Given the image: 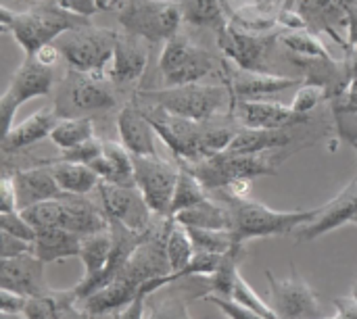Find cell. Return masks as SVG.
Masks as SVG:
<instances>
[{"label":"cell","mask_w":357,"mask_h":319,"mask_svg":"<svg viewBox=\"0 0 357 319\" xmlns=\"http://www.w3.org/2000/svg\"><path fill=\"white\" fill-rule=\"evenodd\" d=\"M136 104L149 117L157 136L167 144V148L174 153V157L180 161V165L203 161L201 138H203V123L205 121H192V119L174 115L161 107L146 104L140 100H136Z\"/></svg>","instance_id":"8fae6325"},{"label":"cell","mask_w":357,"mask_h":319,"mask_svg":"<svg viewBox=\"0 0 357 319\" xmlns=\"http://www.w3.org/2000/svg\"><path fill=\"white\" fill-rule=\"evenodd\" d=\"M184 21L197 27H209L220 31L226 21L224 0H178Z\"/></svg>","instance_id":"f546056e"},{"label":"cell","mask_w":357,"mask_h":319,"mask_svg":"<svg viewBox=\"0 0 357 319\" xmlns=\"http://www.w3.org/2000/svg\"><path fill=\"white\" fill-rule=\"evenodd\" d=\"M354 0H301L299 10L303 13L305 21L318 23L322 21L324 27H328L335 33V23H345V19L351 15Z\"/></svg>","instance_id":"4dcf8cb0"},{"label":"cell","mask_w":357,"mask_h":319,"mask_svg":"<svg viewBox=\"0 0 357 319\" xmlns=\"http://www.w3.org/2000/svg\"><path fill=\"white\" fill-rule=\"evenodd\" d=\"M102 155V140L98 138H92L79 146H73V148H67V150H61L59 159L56 161H69V163H82V165H90L96 157Z\"/></svg>","instance_id":"7bdbcfd3"},{"label":"cell","mask_w":357,"mask_h":319,"mask_svg":"<svg viewBox=\"0 0 357 319\" xmlns=\"http://www.w3.org/2000/svg\"><path fill=\"white\" fill-rule=\"evenodd\" d=\"M186 230L190 234V240L195 244V251L213 253V255H226V253H230L236 247L232 232L203 230V228H186Z\"/></svg>","instance_id":"d590c367"},{"label":"cell","mask_w":357,"mask_h":319,"mask_svg":"<svg viewBox=\"0 0 357 319\" xmlns=\"http://www.w3.org/2000/svg\"><path fill=\"white\" fill-rule=\"evenodd\" d=\"M44 265L33 253L0 259V288L15 290L27 299L44 297L52 288L44 282Z\"/></svg>","instance_id":"ac0fdd59"},{"label":"cell","mask_w":357,"mask_h":319,"mask_svg":"<svg viewBox=\"0 0 357 319\" xmlns=\"http://www.w3.org/2000/svg\"><path fill=\"white\" fill-rule=\"evenodd\" d=\"M174 219V217H172ZM165 253H167V263H169V274H176L180 270H184L190 259L195 257V244L190 240V234L188 230L178 224L174 219L172 224V230H169V236H167V244H165Z\"/></svg>","instance_id":"836d02e7"},{"label":"cell","mask_w":357,"mask_h":319,"mask_svg":"<svg viewBox=\"0 0 357 319\" xmlns=\"http://www.w3.org/2000/svg\"><path fill=\"white\" fill-rule=\"evenodd\" d=\"M351 299H354V301H357V282L354 284V288H351Z\"/></svg>","instance_id":"db71d44e"},{"label":"cell","mask_w":357,"mask_h":319,"mask_svg":"<svg viewBox=\"0 0 357 319\" xmlns=\"http://www.w3.org/2000/svg\"><path fill=\"white\" fill-rule=\"evenodd\" d=\"M356 150H357V144H356ZM356 178H357V176H356Z\"/></svg>","instance_id":"6f0895ef"},{"label":"cell","mask_w":357,"mask_h":319,"mask_svg":"<svg viewBox=\"0 0 357 319\" xmlns=\"http://www.w3.org/2000/svg\"><path fill=\"white\" fill-rule=\"evenodd\" d=\"M180 178V167L155 157H134L136 188L144 196L146 205L157 217H169L174 190Z\"/></svg>","instance_id":"7c38bea8"},{"label":"cell","mask_w":357,"mask_h":319,"mask_svg":"<svg viewBox=\"0 0 357 319\" xmlns=\"http://www.w3.org/2000/svg\"><path fill=\"white\" fill-rule=\"evenodd\" d=\"M0 230L6 234H13L21 240H27L33 244L38 230L23 217L21 211H13V213H0Z\"/></svg>","instance_id":"60d3db41"},{"label":"cell","mask_w":357,"mask_h":319,"mask_svg":"<svg viewBox=\"0 0 357 319\" xmlns=\"http://www.w3.org/2000/svg\"><path fill=\"white\" fill-rule=\"evenodd\" d=\"M337 316L333 319H357V301L349 299H335Z\"/></svg>","instance_id":"816d5d0a"},{"label":"cell","mask_w":357,"mask_h":319,"mask_svg":"<svg viewBox=\"0 0 357 319\" xmlns=\"http://www.w3.org/2000/svg\"><path fill=\"white\" fill-rule=\"evenodd\" d=\"M328 98V90L318 84H301L291 102L293 111L299 115H310L322 100Z\"/></svg>","instance_id":"ab89813d"},{"label":"cell","mask_w":357,"mask_h":319,"mask_svg":"<svg viewBox=\"0 0 357 319\" xmlns=\"http://www.w3.org/2000/svg\"><path fill=\"white\" fill-rule=\"evenodd\" d=\"M27 305V297L8 290V288H0V311L2 313H23Z\"/></svg>","instance_id":"681fc988"},{"label":"cell","mask_w":357,"mask_h":319,"mask_svg":"<svg viewBox=\"0 0 357 319\" xmlns=\"http://www.w3.org/2000/svg\"><path fill=\"white\" fill-rule=\"evenodd\" d=\"M207 188L201 184V180L188 171L186 167H180V178H178V184H176V190H174V199H172V209H169V217L178 215L180 211L184 209H190L199 203H203L207 196Z\"/></svg>","instance_id":"d6a6232c"},{"label":"cell","mask_w":357,"mask_h":319,"mask_svg":"<svg viewBox=\"0 0 357 319\" xmlns=\"http://www.w3.org/2000/svg\"><path fill=\"white\" fill-rule=\"evenodd\" d=\"M276 153V150H274ZM274 153H261V155H230V153H220L215 157L197 161V163H186L180 167H186L192 171L201 184L215 192L224 190L234 182L241 180H255L264 176H276L278 173V159Z\"/></svg>","instance_id":"52a82bcc"},{"label":"cell","mask_w":357,"mask_h":319,"mask_svg":"<svg viewBox=\"0 0 357 319\" xmlns=\"http://www.w3.org/2000/svg\"><path fill=\"white\" fill-rule=\"evenodd\" d=\"M92 138H96V132H94V121L90 117L59 119V123L54 125V130L50 134V140L59 150L79 146Z\"/></svg>","instance_id":"1f68e13d"},{"label":"cell","mask_w":357,"mask_h":319,"mask_svg":"<svg viewBox=\"0 0 357 319\" xmlns=\"http://www.w3.org/2000/svg\"><path fill=\"white\" fill-rule=\"evenodd\" d=\"M96 196L109 224H121L132 232L144 234L157 217L136 186H115L100 182Z\"/></svg>","instance_id":"4fadbf2b"},{"label":"cell","mask_w":357,"mask_h":319,"mask_svg":"<svg viewBox=\"0 0 357 319\" xmlns=\"http://www.w3.org/2000/svg\"><path fill=\"white\" fill-rule=\"evenodd\" d=\"M280 42L295 54H303L310 59H324V61H333L331 52L326 50V46L322 44V40L310 31H301V29H289L287 33H282Z\"/></svg>","instance_id":"e575fe53"},{"label":"cell","mask_w":357,"mask_h":319,"mask_svg":"<svg viewBox=\"0 0 357 319\" xmlns=\"http://www.w3.org/2000/svg\"><path fill=\"white\" fill-rule=\"evenodd\" d=\"M33 244L27 240H21L13 234L0 232V259H8V257H19L25 253H31Z\"/></svg>","instance_id":"7dc6e473"},{"label":"cell","mask_w":357,"mask_h":319,"mask_svg":"<svg viewBox=\"0 0 357 319\" xmlns=\"http://www.w3.org/2000/svg\"><path fill=\"white\" fill-rule=\"evenodd\" d=\"M326 319H333V318H326Z\"/></svg>","instance_id":"680465c9"},{"label":"cell","mask_w":357,"mask_h":319,"mask_svg":"<svg viewBox=\"0 0 357 319\" xmlns=\"http://www.w3.org/2000/svg\"><path fill=\"white\" fill-rule=\"evenodd\" d=\"M218 46L236 67L247 71H268V52L272 46L270 38L226 23L218 31Z\"/></svg>","instance_id":"2e32d148"},{"label":"cell","mask_w":357,"mask_h":319,"mask_svg":"<svg viewBox=\"0 0 357 319\" xmlns=\"http://www.w3.org/2000/svg\"><path fill=\"white\" fill-rule=\"evenodd\" d=\"M82 238L75 232L63 230V228H50V230H38L31 253L42 263H54L61 259L79 257L82 251Z\"/></svg>","instance_id":"4316f807"},{"label":"cell","mask_w":357,"mask_h":319,"mask_svg":"<svg viewBox=\"0 0 357 319\" xmlns=\"http://www.w3.org/2000/svg\"><path fill=\"white\" fill-rule=\"evenodd\" d=\"M111 253H113V234H111V228L100 230V232H94V234H88V236L82 238L79 259L84 263L86 274H84L82 282L73 288L75 295L79 297V301H84L90 295L92 286L96 284V280L107 270L109 259H111Z\"/></svg>","instance_id":"cb8c5ba5"},{"label":"cell","mask_w":357,"mask_h":319,"mask_svg":"<svg viewBox=\"0 0 357 319\" xmlns=\"http://www.w3.org/2000/svg\"><path fill=\"white\" fill-rule=\"evenodd\" d=\"M19 211L17 207V188H15V178L6 169L0 180V213H13Z\"/></svg>","instance_id":"bcb514c9"},{"label":"cell","mask_w":357,"mask_h":319,"mask_svg":"<svg viewBox=\"0 0 357 319\" xmlns=\"http://www.w3.org/2000/svg\"><path fill=\"white\" fill-rule=\"evenodd\" d=\"M23 316H25V319H54V301H52L50 293L44 297L27 299Z\"/></svg>","instance_id":"f6af8a7d"},{"label":"cell","mask_w":357,"mask_h":319,"mask_svg":"<svg viewBox=\"0 0 357 319\" xmlns=\"http://www.w3.org/2000/svg\"><path fill=\"white\" fill-rule=\"evenodd\" d=\"M354 224H356V226H357V213H356V217H354Z\"/></svg>","instance_id":"11a10c76"},{"label":"cell","mask_w":357,"mask_h":319,"mask_svg":"<svg viewBox=\"0 0 357 319\" xmlns=\"http://www.w3.org/2000/svg\"><path fill=\"white\" fill-rule=\"evenodd\" d=\"M172 224H174L172 217H155L144 240L132 253V257L121 267V272L107 286H102L100 290H96L94 295L82 301V307L90 316V319L117 313L149 282L159 280L169 274L165 244H167Z\"/></svg>","instance_id":"6da1fadb"},{"label":"cell","mask_w":357,"mask_h":319,"mask_svg":"<svg viewBox=\"0 0 357 319\" xmlns=\"http://www.w3.org/2000/svg\"><path fill=\"white\" fill-rule=\"evenodd\" d=\"M178 224L184 228H203V230H222L232 232V213L226 203H218L211 199H205L203 203L180 211L174 215Z\"/></svg>","instance_id":"83f0119b"},{"label":"cell","mask_w":357,"mask_h":319,"mask_svg":"<svg viewBox=\"0 0 357 319\" xmlns=\"http://www.w3.org/2000/svg\"><path fill=\"white\" fill-rule=\"evenodd\" d=\"M54 69L56 67L44 65L36 54H25L23 63L13 73L10 84L0 98V119L4 123V132L13 127L15 113L21 104L31 98L48 96L54 90Z\"/></svg>","instance_id":"30bf717a"},{"label":"cell","mask_w":357,"mask_h":319,"mask_svg":"<svg viewBox=\"0 0 357 319\" xmlns=\"http://www.w3.org/2000/svg\"><path fill=\"white\" fill-rule=\"evenodd\" d=\"M276 0H224V6H228V8H232V13L241 19V21H245L247 17H249V13H251V4H253V15H251V19L243 25L245 29L251 25V21H259V13L264 10L266 15L276 6L274 4Z\"/></svg>","instance_id":"b9f144b4"},{"label":"cell","mask_w":357,"mask_h":319,"mask_svg":"<svg viewBox=\"0 0 357 319\" xmlns=\"http://www.w3.org/2000/svg\"><path fill=\"white\" fill-rule=\"evenodd\" d=\"M59 119L61 117L54 107H42L27 119L13 123V127L8 132H4V136H2V153L8 157V155H15L19 150H25V148L38 144L44 138H50Z\"/></svg>","instance_id":"603a6c76"},{"label":"cell","mask_w":357,"mask_h":319,"mask_svg":"<svg viewBox=\"0 0 357 319\" xmlns=\"http://www.w3.org/2000/svg\"><path fill=\"white\" fill-rule=\"evenodd\" d=\"M146 293H138L126 307H121L117 313H113V319H146Z\"/></svg>","instance_id":"c3c4849f"},{"label":"cell","mask_w":357,"mask_h":319,"mask_svg":"<svg viewBox=\"0 0 357 319\" xmlns=\"http://www.w3.org/2000/svg\"><path fill=\"white\" fill-rule=\"evenodd\" d=\"M115 42H117V31L86 23L65 31L61 38H56L54 46L59 48L69 69L82 73L107 75L109 65L113 61Z\"/></svg>","instance_id":"8992f818"},{"label":"cell","mask_w":357,"mask_h":319,"mask_svg":"<svg viewBox=\"0 0 357 319\" xmlns=\"http://www.w3.org/2000/svg\"><path fill=\"white\" fill-rule=\"evenodd\" d=\"M146 65H149V42L128 31H117L113 61L107 71L109 79L115 86L136 84L144 75Z\"/></svg>","instance_id":"d6986e66"},{"label":"cell","mask_w":357,"mask_h":319,"mask_svg":"<svg viewBox=\"0 0 357 319\" xmlns=\"http://www.w3.org/2000/svg\"><path fill=\"white\" fill-rule=\"evenodd\" d=\"M90 167L107 184L115 186H136L134 180V157L132 153L115 140H102V155L96 157Z\"/></svg>","instance_id":"d4e9b609"},{"label":"cell","mask_w":357,"mask_h":319,"mask_svg":"<svg viewBox=\"0 0 357 319\" xmlns=\"http://www.w3.org/2000/svg\"><path fill=\"white\" fill-rule=\"evenodd\" d=\"M188 316V299L176 293L146 305V319H186Z\"/></svg>","instance_id":"74e56055"},{"label":"cell","mask_w":357,"mask_h":319,"mask_svg":"<svg viewBox=\"0 0 357 319\" xmlns=\"http://www.w3.org/2000/svg\"><path fill=\"white\" fill-rule=\"evenodd\" d=\"M186 319H192V318H190V316H188V318H186Z\"/></svg>","instance_id":"9f6ffc18"},{"label":"cell","mask_w":357,"mask_h":319,"mask_svg":"<svg viewBox=\"0 0 357 319\" xmlns=\"http://www.w3.org/2000/svg\"><path fill=\"white\" fill-rule=\"evenodd\" d=\"M44 165H50L52 176L65 194L88 196L102 182L90 165L69 163V161H44Z\"/></svg>","instance_id":"f1b7e54d"},{"label":"cell","mask_w":357,"mask_h":319,"mask_svg":"<svg viewBox=\"0 0 357 319\" xmlns=\"http://www.w3.org/2000/svg\"><path fill=\"white\" fill-rule=\"evenodd\" d=\"M86 23H90L86 17L65 10L54 0H42L23 13H13L8 6L0 8V29L10 33L25 54H31L46 44H54L65 31Z\"/></svg>","instance_id":"7a4b0ae2"},{"label":"cell","mask_w":357,"mask_h":319,"mask_svg":"<svg viewBox=\"0 0 357 319\" xmlns=\"http://www.w3.org/2000/svg\"><path fill=\"white\" fill-rule=\"evenodd\" d=\"M0 319H25V316L23 313H2Z\"/></svg>","instance_id":"f5cc1de1"},{"label":"cell","mask_w":357,"mask_h":319,"mask_svg":"<svg viewBox=\"0 0 357 319\" xmlns=\"http://www.w3.org/2000/svg\"><path fill=\"white\" fill-rule=\"evenodd\" d=\"M117 21L123 31L155 44L174 38L184 17L178 0H126Z\"/></svg>","instance_id":"ba28073f"},{"label":"cell","mask_w":357,"mask_h":319,"mask_svg":"<svg viewBox=\"0 0 357 319\" xmlns=\"http://www.w3.org/2000/svg\"><path fill=\"white\" fill-rule=\"evenodd\" d=\"M203 301L213 303L228 319H268L259 316V313H255V311H251V309H247V307H243V305H238L232 299H224V297H218V295H205Z\"/></svg>","instance_id":"ee69618b"},{"label":"cell","mask_w":357,"mask_h":319,"mask_svg":"<svg viewBox=\"0 0 357 319\" xmlns=\"http://www.w3.org/2000/svg\"><path fill=\"white\" fill-rule=\"evenodd\" d=\"M230 119L249 130H289L299 123H307L310 115H299L291 104L276 100H234L230 107Z\"/></svg>","instance_id":"e0dca14e"},{"label":"cell","mask_w":357,"mask_h":319,"mask_svg":"<svg viewBox=\"0 0 357 319\" xmlns=\"http://www.w3.org/2000/svg\"><path fill=\"white\" fill-rule=\"evenodd\" d=\"M357 213V184L351 182L345 190L339 192V196H335L331 203L320 207V213L314 221L301 226L297 230V240H316L320 236H324L326 232L354 221Z\"/></svg>","instance_id":"44dd1931"},{"label":"cell","mask_w":357,"mask_h":319,"mask_svg":"<svg viewBox=\"0 0 357 319\" xmlns=\"http://www.w3.org/2000/svg\"><path fill=\"white\" fill-rule=\"evenodd\" d=\"M113 86L115 84L109 79V75L69 69L56 86L52 107L56 109L61 119L88 117V113L111 111L117 104V94Z\"/></svg>","instance_id":"5b68a950"},{"label":"cell","mask_w":357,"mask_h":319,"mask_svg":"<svg viewBox=\"0 0 357 319\" xmlns=\"http://www.w3.org/2000/svg\"><path fill=\"white\" fill-rule=\"evenodd\" d=\"M293 142V132L289 130H249L238 127L226 153L230 155H261L274 153Z\"/></svg>","instance_id":"484cf974"},{"label":"cell","mask_w":357,"mask_h":319,"mask_svg":"<svg viewBox=\"0 0 357 319\" xmlns=\"http://www.w3.org/2000/svg\"><path fill=\"white\" fill-rule=\"evenodd\" d=\"M136 100L161 107L174 115L192 121H213L222 111L232 107V94L224 84H186V86H165L159 90H140Z\"/></svg>","instance_id":"277c9868"},{"label":"cell","mask_w":357,"mask_h":319,"mask_svg":"<svg viewBox=\"0 0 357 319\" xmlns=\"http://www.w3.org/2000/svg\"><path fill=\"white\" fill-rule=\"evenodd\" d=\"M232 301H236L238 305H243V307H247V309H251V311H255V313H259V316H264V318L268 319H280L278 318V313L272 309V305H268L264 299H259V295L247 284V280L238 274L236 276V282H234V290H232V297H230Z\"/></svg>","instance_id":"8d00e7d4"},{"label":"cell","mask_w":357,"mask_h":319,"mask_svg":"<svg viewBox=\"0 0 357 319\" xmlns=\"http://www.w3.org/2000/svg\"><path fill=\"white\" fill-rule=\"evenodd\" d=\"M15 178V188H17V207L19 211L63 196L65 192L61 190L59 182L52 176L50 165H33V167H23L10 171Z\"/></svg>","instance_id":"7402d4cb"},{"label":"cell","mask_w":357,"mask_h":319,"mask_svg":"<svg viewBox=\"0 0 357 319\" xmlns=\"http://www.w3.org/2000/svg\"><path fill=\"white\" fill-rule=\"evenodd\" d=\"M218 59L180 31L169 38L159 54V71L165 86L205 81L218 67Z\"/></svg>","instance_id":"9c48e42d"},{"label":"cell","mask_w":357,"mask_h":319,"mask_svg":"<svg viewBox=\"0 0 357 319\" xmlns=\"http://www.w3.org/2000/svg\"><path fill=\"white\" fill-rule=\"evenodd\" d=\"M215 192L232 213V236L236 244H245L247 240L255 238L293 234L301 226L314 221L320 213V207L305 211H276L253 199H236L224 190Z\"/></svg>","instance_id":"3957f363"},{"label":"cell","mask_w":357,"mask_h":319,"mask_svg":"<svg viewBox=\"0 0 357 319\" xmlns=\"http://www.w3.org/2000/svg\"><path fill=\"white\" fill-rule=\"evenodd\" d=\"M220 77L222 84L230 90L232 102L234 100H266L274 94H280L289 88L301 86V79L284 77L268 71H247L236 67L232 61L220 63Z\"/></svg>","instance_id":"9a60e30c"},{"label":"cell","mask_w":357,"mask_h":319,"mask_svg":"<svg viewBox=\"0 0 357 319\" xmlns=\"http://www.w3.org/2000/svg\"><path fill=\"white\" fill-rule=\"evenodd\" d=\"M119 142L132 153V157H155L157 153V132L142 109L134 102H128L119 109L117 115Z\"/></svg>","instance_id":"ffe728a7"},{"label":"cell","mask_w":357,"mask_h":319,"mask_svg":"<svg viewBox=\"0 0 357 319\" xmlns=\"http://www.w3.org/2000/svg\"><path fill=\"white\" fill-rule=\"evenodd\" d=\"M50 297L54 301V319H90L84 311L79 297L75 290H50Z\"/></svg>","instance_id":"f35d334b"},{"label":"cell","mask_w":357,"mask_h":319,"mask_svg":"<svg viewBox=\"0 0 357 319\" xmlns=\"http://www.w3.org/2000/svg\"><path fill=\"white\" fill-rule=\"evenodd\" d=\"M270 282V297H272V309L278 313L280 319H326L324 311L318 305V297L312 290V286L293 274L289 278H276L272 272L266 274Z\"/></svg>","instance_id":"5bb4252c"},{"label":"cell","mask_w":357,"mask_h":319,"mask_svg":"<svg viewBox=\"0 0 357 319\" xmlns=\"http://www.w3.org/2000/svg\"><path fill=\"white\" fill-rule=\"evenodd\" d=\"M54 2L61 4L65 10L86 17V19H90L94 13H98V0H54Z\"/></svg>","instance_id":"f907efd6"}]
</instances>
